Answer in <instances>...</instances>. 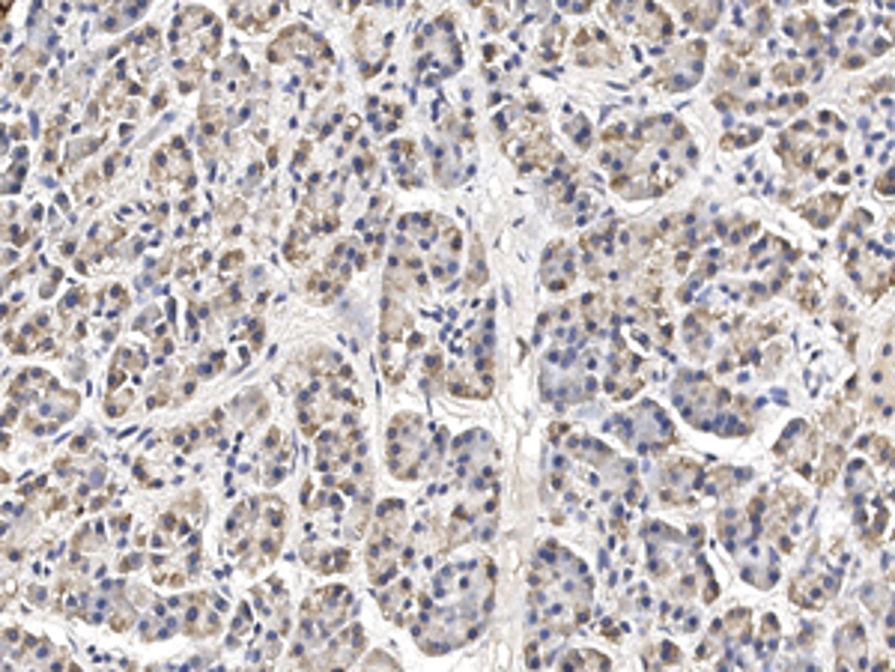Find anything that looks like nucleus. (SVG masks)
<instances>
[{
    "mask_svg": "<svg viewBox=\"0 0 895 672\" xmlns=\"http://www.w3.org/2000/svg\"><path fill=\"white\" fill-rule=\"evenodd\" d=\"M841 204H845V195H815L806 204H800L798 212L803 219L812 221L815 228H830L833 221L839 219Z\"/></svg>",
    "mask_w": 895,
    "mask_h": 672,
    "instance_id": "11",
    "label": "nucleus"
},
{
    "mask_svg": "<svg viewBox=\"0 0 895 672\" xmlns=\"http://www.w3.org/2000/svg\"><path fill=\"white\" fill-rule=\"evenodd\" d=\"M705 48L708 45L696 39V43H687L669 51V57L660 63V69L654 72V84L663 90H687L693 84H699L701 69H705Z\"/></svg>",
    "mask_w": 895,
    "mask_h": 672,
    "instance_id": "4",
    "label": "nucleus"
},
{
    "mask_svg": "<svg viewBox=\"0 0 895 672\" xmlns=\"http://www.w3.org/2000/svg\"><path fill=\"white\" fill-rule=\"evenodd\" d=\"M684 10V22L693 24L696 31H710L717 19H720V3H699V7H681Z\"/></svg>",
    "mask_w": 895,
    "mask_h": 672,
    "instance_id": "13",
    "label": "nucleus"
},
{
    "mask_svg": "<svg viewBox=\"0 0 895 672\" xmlns=\"http://www.w3.org/2000/svg\"><path fill=\"white\" fill-rule=\"evenodd\" d=\"M848 266H851L853 281L860 285V290H865V297L877 299L881 293L890 290V257H881V248H872V245L860 243L853 248V254L848 257Z\"/></svg>",
    "mask_w": 895,
    "mask_h": 672,
    "instance_id": "7",
    "label": "nucleus"
},
{
    "mask_svg": "<svg viewBox=\"0 0 895 672\" xmlns=\"http://www.w3.org/2000/svg\"><path fill=\"white\" fill-rule=\"evenodd\" d=\"M812 72H818V67H809V63H800V60H786V63L774 67V81L794 88V84H803L806 78H815Z\"/></svg>",
    "mask_w": 895,
    "mask_h": 672,
    "instance_id": "12",
    "label": "nucleus"
},
{
    "mask_svg": "<svg viewBox=\"0 0 895 672\" xmlns=\"http://www.w3.org/2000/svg\"><path fill=\"white\" fill-rule=\"evenodd\" d=\"M475 167V129L466 117L451 111L439 123L437 141H433V177L442 186H457L469 177Z\"/></svg>",
    "mask_w": 895,
    "mask_h": 672,
    "instance_id": "2",
    "label": "nucleus"
},
{
    "mask_svg": "<svg viewBox=\"0 0 895 672\" xmlns=\"http://www.w3.org/2000/svg\"><path fill=\"white\" fill-rule=\"evenodd\" d=\"M573 60L579 67H618L621 51L601 27H579V34L573 36Z\"/></svg>",
    "mask_w": 895,
    "mask_h": 672,
    "instance_id": "8",
    "label": "nucleus"
},
{
    "mask_svg": "<svg viewBox=\"0 0 895 672\" xmlns=\"http://www.w3.org/2000/svg\"><path fill=\"white\" fill-rule=\"evenodd\" d=\"M392 51V27L376 22L373 15H364L356 31V57H359L364 78H373L383 69L385 57Z\"/></svg>",
    "mask_w": 895,
    "mask_h": 672,
    "instance_id": "6",
    "label": "nucleus"
},
{
    "mask_svg": "<svg viewBox=\"0 0 895 672\" xmlns=\"http://www.w3.org/2000/svg\"><path fill=\"white\" fill-rule=\"evenodd\" d=\"M388 165H392L394 177L404 188L421 186V165H418V150L412 141H394L388 147Z\"/></svg>",
    "mask_w": 895,
    "mask_h": 672,
    "instance_id": "10",
    "label": "nucleus"
},
{
    "mask_svg": "<svg viewBox=\"0 0 895 672\" xmlns=\"http://www.w3.org/2000/svg\"><path fill=\"white\" fill-rule=\"evenodd\" d=\"M544 285L553 290V293H565L570 290V285L577 281V254L570 248L568 243H553L544 252Z\"/></svg>",
    "mask_w": 895,
    "mask_h": 672,
    "instance_id": "9",
    "label": "nucleus"
},
{
    "mask_svg": "<svg viewBox=\"0 0 895 672\" xmlns=\"http://www.w3.org/2000/svg\"><path fill=\"white\" fill-rule=\"evenodd\" d=\"M484 281H487V269H484V248H480V240H475V245H472V266H469V278H466V287H469V290H478Z\"/></svg>",
    "mask_w": 895,
    "mask_h": 672,
    "instance_id": "15",
    "label": "nucleus"
},
{
    "mask_svg": "<svg viewBox=\"0 0 895 672\" xmlns=\"http://www.w3.org/2000/svg\"><path fill=\"white\" fill-rule=\"evenodd\" d=\"M609 15L621 24L624 31L639 34L644 39H666L672 36V19L656 3H609Z\"/></svg>",
    "mask_w": 895,
    "mask_h": 672,
    "instance_id": "5",
    "label": "nucleus"
},
{
    "mask_svg": "<svg viewBox=\"0 0 895 672\" xmlns=\"http://www.w3.org/2000/svg\"><path fill=\"white\" fill-rule=\"evenodd\" d=\"M371 114H373V126H376V132L388 135L392 129H397V126H400V117H404V105L383 100V111L376 108V105H371Z\"/></svg>",
    "mask_w": 895,
    "mask_h": 672,
    "instance_id": "14",
    "label": "nucleus"
},
{
    "mask_svg": "<svg viewBox=\"0 0 895 672\" xmlns=\"http://www.w3.org/2000/svg\"><path fill=\"white\" fill-rule=\"evenodd\" d=\"M496 129L502 138L504 153L511 155L516 167L523 171H549L558 155L553 150V135L541 117L523 105H508L496 117Z\"/></svg>",
    "mask_w": 895,
    "mask_h": 672,
    "instance_id": "1",
    "label": "nucleus"
},
{
    "mask_svg": "<svg viewBox=\"0 0 895 672\" xmlns=\"http://www.w3.org/2000/svg\"><path fill=\"white\" fill-rule=\"evenodd\" d=\"M416 57L418 72L427 78H448L457 72L463 55H460L457 31H454V15L451 12H442L427 24V31L416 45Z\"/></svg>",
    "mask_w": 895,
    "mask_h": 672,
    "instance_id": "3",
    "label": "nucleus"
}]
</instances>
